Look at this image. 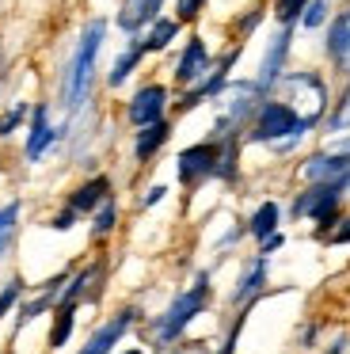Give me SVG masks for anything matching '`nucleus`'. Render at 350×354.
I'll return each mask as SVG.
<instances>
[{"mask_svg":"<svg viewBox=\"0 0 350 354\" xmlns=\"http://www.w3.org/2000/svg\"><path fill=\"white\" fill-rule=\"evenodd\" d=\"M103 39H107V19H88L80 31V42L73 50V62H68L65 77H61V103L65 111H80L88 103L91 88H95V62H99V50H103Z\"/></svg>","mask_w":350,"mask_h":354,"instance_id":"nucleus-1","label":"nucleus"},{"mask_svg":"<svg viewBox=\"0 0 350 354\" xmlns=\"http://www.w3.org/2000/svg\"><path fill=\"white\" fill-rule=\"evenodd\" d=\"M205 305H210V274H205V270H198L194 282H190L183 293H175L172 305H167L164 313H160L156 320L149 324L152 346H172V343H179L183 331H187L190 324H194L198 316L205 313Z\"/></svg>","mask_w":350,"mask_h":354,"instance_id":"nucleus-2","label":"nucleus"},{"mask_svg":"<svg viewBox=\"0 0 350 354\" xmlns=\"http://www.w3.org/2000/svg\"><path fill=\"white\" fill-rule=\"evenodd\" d=\"M304 133H312V130L301 122V115H297L286 100L266 95V100L259 103L255 118L248 122V130H243V141H251V145H270L274 149V145H282V141H301Z\"/></svg>","mask_w":350,"mask_h":354,"instance_id":"nucleus-3","label":"nucleus"},{"mask_svg":"<svg viewBox=\"0 0 350 354\" xmlns=\"http://www.w3.org/2000/svg\"><path fill=\"white\" fill-rule=\"evenodd\" d=\"M350 191V179H339V183H304V191L293 198L289 214L293 217H308L316 225V236H331L335 225L342 221V194Z\"/></svg>","mask_w":350,"mask_h":354,"instance_id":"nucleus-4","label":"nucleus"},{"mask_svg":"<svg viewBox=\"0 0 350 354\" xmlns=\"http://www.w3.org/2000/svg\"><path fill=\"white\" fill-rule=\"evenodd\" d=\"M266 95L255 88V80H228L225 92L217 95V122H213V133L210 138H240L243 130H248V122L255 118L259 103H263Z\"/></svg>","mask_w":350,"mask_h":354,"instance_id":"nucleus-5","label":"nucleus"},{"mask_svg":"<svg viewBox=\"0 0 350 354\" xmlns=\"http://www.w3.org/2000/svg\"><path fill=\"white\" fill-rule=\"evenodd\" d=\"M282 100L301 115V122L308 130H316L320 122H327V107H331V95L320 73H286L282 77Z\"/></svg>","mask_w":350,"mask_h":354,"instance_id":"nucleus-6","label":"nucleus"},{"mask_svg":"<svg viewBox=\"0 0 350 354\" xmlns=\"http://www.w3.org/2000/svg\"><path fill=\"white\" fill-rule=\"evenodd\" d=\"M221 153H225V141H217V138H205V141L187 145L179 156H175V176H179V183L194 191L198 183H205V179H217Z\"/></svg>","mask_w":350,"mask_h":354,"instance_id":"nucleus-7","label":"nucleus"},{"mask_svg":"<svg viewBox=\"0 0 350 354\" xmlns=\"http://www.w3.org/2000/svg\"><path fill=\"white\" fill-rule=\"evenodd\" d=\"M167 103H172V92H167V84H156V80H152V84H141L133 95H129V103H126L129 126H133V130H145V126L164 122Z\"/></svg>","mask_w":350,"mask_h":354,"instance_id":"nucleus-8","label":"nucleus"},{"mask_svg":"<svg viewBox=\"0 0 350 354\" xmlns=\"http://www.w3.org/2000/svg\"><path fill=\"white\" fill-rule=\"evenodd\" d=\"M141 320V308L137 305H126V308H118L114 316H107L103 324H99L95 331L88 335V343L80 346L76 354H114V346L122 343V335H126L133 324Z\"/></svg>","mask_w":350,"mask_h":354,"instance_id":"nucleus-9","label":"nucleus"},{"mask_svg":"<svg viewBox=\"0 0 350 354\" xmlns=\"http://www.w3.org/2000/svg\"><path fill=\"white\" fill-rule=\"evenodd\" d=\"M301 179L304 183H339V179H350V153H342L335 145L316 149L312 156H304Z\"/></svg>","mask_w":350,"mask_h":354,"instance_id":"nucleus-10","label":"nucleus"},{"mask_svg":"<svg viewBox=\"0 0 350 354\" xmlns=\"http://www.w3.org/2000/svg\"><path fill=\"white\" fill-rule=\"evenodd\" d=\"M289 46H293V27H282L278 35L270 39V46H266L263 62H259V77H255V88L259 92H274V88L282 84V77H286V62H289Z\"/></svg>","mask_w":350,"mask_h":354,"instance_id":"nucleus-11","label":"nucleus"},{"mask_svg":"<svg viewBox=\"0 0 350 354\" xmlns=\"http://www.w3.org/2000/svg\"><path fill=\"white\" fill-rule=\"evenodd\" d=\"M236 57H240V46H232V50H228V54L221 57V62L213 65L210 73H205V80H202V84H194V88H190V92L179 100V103H175V111H179V115H187V111H194L198 103L217 100V95L225 92V84H228V73H232Z\"/></svg>","mask_w":350,"mask_h":354,"instance_id":"nucleus-12","label":"nucleus"},{"mask_svg":"<svg viewBox=\"0 0 350 354\" xmlns=\"http://www.w3.org/2000/svg\"><path fill=\"white\" fill-rule=\"evenodd\" d=\"M210 69H213L210 46H205V42L194 35V39L183 46V54H179V62H175V73H172V77H175V84H179V88H187V92H190L194 84H202Z\"/></svg>","mask_w":350,"mask_h":354,"instance_id":"nucleus-13","label":"nucleus"},{"mask_svg":"<svg viewBox=\"0 0 350 354\" xmlns=\"http://www.w3.org/2000/svg\"><path fill=\"white\" fill-rule=\"evenodd\" d=\"M61 133L65 130H57V126L50 122V107H46V103H35V107H30V130H27V141H23V156H27L30 164H38Z\"/></svg>","mask_w":350,"mask_h":354,"instance_id":"nucleus-14","label":"nucleus"},{"mask_svg":"<svg viewBox=\"0 0 350 354\" xmlns=\"http://www.w3.org/2000/svg\"><path fill=\"white\" fill-rule=\"evenodd\" d=\"M111 198H114V183H111V176H107V171H95V176L84 179V183L76 187L73 194H68L65 206H68V209H76L80 217H91L99 206H103V202H111Z\"/></svg>","mask_w":350,"mask_h":354,"instance_id":"nucleus-15","label":"nucleus"},{"mask_svg":"<svg viewBox=\"0 0 350 354\" xmlns=\"http://www.w3.org/2000/svg\"><path fill=\"white\" fill-rule=\"evenodd\" d=\"M68 270H61V274H53L50 282L42 286V290L35 293V297H27V301H19V316H15V328H27L30 320H38L42 313H53L57 308V301H61V290H65V282H68Z\"/></svg>","mask_w":350,"mask_h":354,"instance_id":"nucleus-16","label":"nucleus"},{"mask_svg":"<svg viewBox=\"0 0 350 354\" xmlns=\"http://www.w3.org/2000/svg\"><path fill=\"white\" fill-rule=\"evenodd\" d=\"M160 12H164V0H122V4H118V16H114V24H118L122 31L129 35V39H137L145 27L156 24Z\"/></svg>","mask_w":350,"mask_h":354,"instance_id":"nucleus-17","label":"nucleus"},{"mask_svg":"<svg viewBox=\"0 0 350 354\" xmlns=\"http://www.w3.org/2000/svg\"><path fill=\"white\" fill-rule=\"evenodd\" d=\"M263 290H266V259H263V255H255V259H248L243 274L236 278L232 305L236 308H251L259 297H263Z\"/></svg>","mask_w":350,"mask_h":354,"instance_id":"nucleus-18","label":"nucleus"},{"mask_svg":"<svg viewBox=\"0 0 350 354\" xmlns=\"http://www.w3.org/2000/svg\"><path fill=\"white\" fill-rule=\"evenodd\" d=\"M327 62L335 65L339 73H350V8L342 12V16L331 19V27H327Z\"/></svg>","mask_w":350,"mask_h":354,"instance_id":"nucleus-19","label":"nucleus"},{"mask_svg":"<svg viewBox=\"0 0 350 354\" xmlns=\"http://www.w3.org/2000/svg\"><path fill=\"white\" fill-rule=\"evenodd\" d=\"M172 141V122H156V126H145V130H137L133 133V160L137 164H149L152 156L160 153V149Z\"/></svg>","mask_w":350,"mask_h":354,"instance_id":"nucleus-20","label":"nucleus"},{"mask_svg":"<svg viewBox=\"0 0 350 354\" xmlns=\"http://www.w3.org/2000/svg\"><path fill=\"white\" fill-rule=\"evenodd\" d=\"M278 225H282V206H278L274 198H266V202H259V206L251 209V217H248V236H255L259 244H263L266 236L282 232Z\"/></svg>","mask_w":350,"mask_h":354,"instance_id":"nucleus-21","label":"nucleus"},{"mask_svg":"<svg viewBox=\"0 0 350 354\" xmlns=\"http://www.w3.org/2000/svg\"><path fill=\"white\" fill-rule=\"evenodd\" d=\"M76 313H80V305H68V301H57V308H53V324H50V351H61V346L73 339V328H76Z\"/></svg>","mask_w":350,"mask_h":354,"instance_id":"nucleus-22","label":"nucleus"},{"mask_svg":"<svg viewBox=\"0 0 350 354\" xmlns=\"http://www.w3.org/2000/svg\"><path fill=\"white\" fill-rule=\"evenodd\" d=\"M141 57H145V46H141V39H133V42H129V46L118 54V57H114L111 73H107V84H111V88H122V84H126V80L137 73Z\"/></svg>","mask_w":350,"mask_h":354,"instance_id":"nucleus-23","label":"nucleus"},{"mask_svg":"<svg viewBox=\"0 0 350 354\" xmlns=\"http://www.w3.org/2000/svg\"><path fill=\"white\" fill-rule=\"evenodd\" d=\"M19 214H23V202L12 198L0 206V259H4L8 252H12L15 244V232H19Z\"/></svg>","mask_w":350,"mask_h":354,"instance_id":"nucleus-24","label":"nucleus"},{"mask_svg":"<svg viewBox=\"0 0 350 354\" xmlns=\"http://www.w3.org/2000/svg\"><path fill=\"white\" fill-rule=\"evenodd\" d=\"M175 35H179V24H175V19H156L141 39L145 54H164V50L175 42Z\"/></svg>","mask_w":350,"mask_h":354,"instance_id":"nucleus-25","label":"nucleus"},{"mask_svg":"<svg viewBox=\"0 0 350 354\" xmlns=\"http://www.w3.org/2000/svg\"><path fill=\"white\" fill-rule=\"evenodd\" d=\"M327 133H335V138H342V133L350 130V80H347V88H342V95L335 100V107L327 111Z\"/></svg>","mask_w":350,"mask_h":354,"instance_id":"nucleus-26","label":"nucleus"},{"mask_svg":"<svg viewBox=\"0 0 350 354\" xmlns=\"http://www.w3.org/2000/svg\"><path fill=\"white\" fill-rule=\"evenodd\" d=\"M114 229H118V202L111 198L91 214V240H107Z\"/></svg>","mask_w":350,"mask_h":354,"instance_id":"nucleus-27","label":"nucleus"},{"mask_svg":"<svg viewBox=\"0 0 350 354\" xmlns=\"http://www.w3.org/2000/svg\"><path fill=\"white\" fill-rule=\"evenodd\" d=\"M27 115H30V103H23V100L8 103V111L0 115V141H4V138H12V133L19 130L23 122H27Z\"/></svg>","mask_w":350,"mask_h":354,"instance_id":"nucleus-28","label":"nucleus"},{"mask_svg":"<svg viewBox=\"0 0 350 354\" xmlns=\"http://www.w3.org/2000/svg\"><path fill=\"white\" fill-rule=\"evenodd\" d=\"M308 4L312 0H274V19H278L282 27H293V24H301Z\"/></svg>","mask_w":350,"mask_h":354,"instance_id":"nucleus-29","label":"nucleus"},{"mask_svg":"<svg viewBox=\"0 0 350 354\" xmlns=\"http://www.w3.org/2000/svg\"><path fill=\"white\" fill-rule=\"evenodd\" d=\"M23 286H27V282H23L19 274H15L12 282H4V290H0V320H4V316L12 313V308L19 305V301H23Z\"/></svg>","mask_w":350,"mask_h":354,"instance_id":"nucleus-30","label":"nucleus"},{"mask_svg":"<svg viewBox=\"0 0 350 354\" xmlns=\"http://www.w3.org/2000/svg\"><path fill=\"white\" fill-rule=\"evenodd\" d=\"M324 24H327V0H312L301 16V27L304 31H316V27H324Z\"/></svg>","mask_w":350,"mask_h":354,"instance_id":"nucleus-31","label":"nucleus"},{"mask_svg":"<svg viewBox=\"0 0 350 354\" xmlns=\"http://www.w3.org/2000/svg\"><path fill=\"white\" fill-rule=\"evenodd\" d=\"M205 8V0H175V24H194L198 16H202Z\"/></svg>","mask_w":350,"mask_h":354,"instance_id":"nucleus-32","label":"nucleus"},{"mask_svg":"<svg viewBox=\"0 0 350 354\" xmlns=\"http://www.w3.org/2000/svg\"><path fill=\"white\" fill-rule=\"evenodd\" d=\"M263 16H266L263 8H251L248 16H240V24H236V35H240V39H248V35L255 31L259 24H263Z\"/></svg>","mask_w":350,"mask_h":354,"instance_id":"nucleus-33","label":"nucleus"},{"mask_svg":"<svg viewBox=\"0 0 350 354\" xmlns=\"http://www.w3.org/2000/svg\"><path fill=\"white\" fill-rule=\"evenodd\" d=\"M76 221H80V214L65 206V209H61V214H53V217H50V229H53V232H68V229H73Z\"/></svg>","mask_w":350,"mask_h":354,"instance_id":"nucleus-34","label":"nucleus"},{"mask_svg":"<svg viewBox=\"0 0 350 354\" xmlns=\"http://www.w3.org/2000/svg\"><path fill=\"white\" fill-rule=\"evenodd\" d=\"M282 248H286V236H282V232H274V236H266L263 244H259V252H255V255H263V259H270L274 252H282Z\"/></svg>","mask_w":350,"mask_h":354,"instance_id":"nucleus-35","label":"nucleus"},{"mask_svg":"<svg viewBox=\"0 0 350 354\" xmlns=\"http://www.w3.org/2000/svg\"><path fill=\"white\" fill-rule=\"evenodd\" d=\"M327 244H350V214L342 217L339 225H335V232L327 236Z\"/></svg>","mask_w":350,"mask_h":354,"instance_id":"nucleus-36","label":"nucleus"},{"mask_svg":"<svg viewBox=\"0 0 350 354\" xmlns=\"http://www.w3.org/2000/svg\"><path fill=\"white\" fill-rule=\"evenodd\" d=\"M164 194H167V187H164V183H152L149 191H145L141 206H145V209H149V206H156V202H164Z\"/></svg>","mask_w":350,"mask_h":354,"instance_id":"nucleus-37","label":"nucleus"},{"mask_svg":"<svg viewBox=\"0 0 350 354\" xmlns=\"http://www.w3.org/2000/svg\"><path fill=\"white\" fill-rule=\"evenodd\" d=\"M347 346H350V335L342 331V335H335V339H331V346H327L324 354H347Z\"/></svg>","mask_w":350,"mask_h":354,"instance_id":"nucleus-38","label":"nucleus"},{"mask_svg":"<svg viewBox=\"0 0 350 354\" xmlns=\"http://www.w3.org/2000/svg\"><path fill=\"white\" fill-rule=\"evenodd\" d=\"M316 335H320V324H304V331H301V346H312V343H316Z\"/></svg>","mask_w":350,"mask_h":354,"instance_id":"nucleus-39","label":"nucleus"},{"mask_svg":"<svg viewBox=\"0 0 350 354\" xmlns=\"http://www.w3.org/2000/svg\"><path fill=\"white\" fill-rule=\"evenodd\" d=\"M118 354H145V351H141V346H133V351H118Z\"/></svg>","mask_w":350,"mask_h":354,"instance_id":"nucleus-40","label":"nucleus"},{"mask_svg":"<svg viewBox=\"0 0 350 354\" xmlns=\"http://www.w3.org/2000/svg\"><path fill=\"white\" fill-rule=\"evenodd\" d=\"M172 354H183V351H172Z\"/></svg>","mask_w":350,"mask_h":354,"instance_id":"nucleus-41","label":"nucleus"},{"mask_svg":"<svg viewBox=\"0 0 350 354\" xmlns=\"http://www.w3.org/2000/svg\"><path fill=\"white\" fill-rule=\"evenodd\" d=\"M0 80H4V73H0Z\"/></svg>","mask_w":350,"mask_h":354,"instance_id":"nucleus-42","label":"nucleus"},{"mask_svg":"<svg viewBox=\"0 0 350 354\" xmlns=\"http://www.w3.org/2000/svg\"><path fill=\"white\" fill-rule=\"evenodd\" d=\"M347 4H350V0H347Z\"/></svg>","mask_w":350,"mask_h":354,"instance_id":"nucleus-43","label":"nucleus"}]
</instances>
